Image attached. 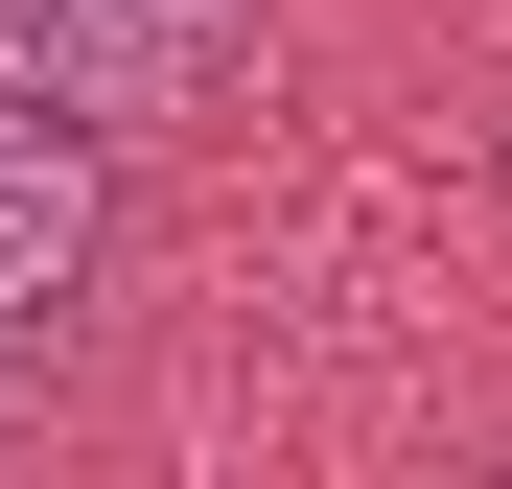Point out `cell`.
Segmentation results:
<instances>
[{"label": "cell", "mask_w": 512, "mask_h": 489, "mask_svg": "<svg viewBox=\"0 0 512 489\" xmlns=\"http://www.w3.org/2000/svg\"><path fill=\"white\" fill-rule=\"evenodd\" d=\"M233 47H256V0H0V70L70 117H187L233 94Z\"/></svg>", "instance_id": "cell-1"}, {"label": "cell", "mask_w": 512, "mask_h": 489, "mask_svg": "<svg viewBox=\"0 0 512 489\" xmlns=\"http://www.w3.org/2000/svg\"><path fill=\"white\" fill-rule=\"evenodd\" d=\"M94 257H117V163H94V117L0 70V350H47V326L94 303Z\"/></svg>", "instance_id": "cell-2"}]
</instances>
